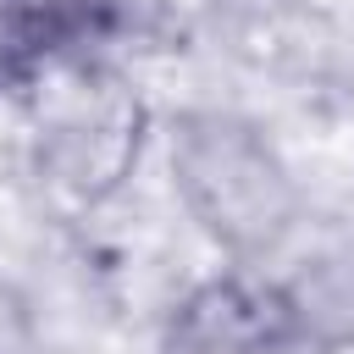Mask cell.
<instances>
[{
  "label": "cell",
  "instance_id": "6da1fadb",
  "mask_svg": "<svg viewBox=\"0 0 354 354\" xmlns=\"http://www.w3.org/2000/svg\"><path fill=\"white\" fill-rule=\"evenodd\" d=\"M171 194L232 266H266L299 227L304 194L282 149L238 111H183L166 127Z\"/></svg>",
  "mask_w": 354,
  "mask_h": 354
},
{
  "label": "cell",
  "instance_id": "7a4b0ae2",
  "mask_svg": "<svg viewBox=\"0 0 354 354\" xmlns=\"http://www.w3.org/2000/svg\"><path fill=\"white\" fill-rule=\"evenodd\" d=\"M304 332V299L266 277V266H221L188 282L160 315L166 354H293Z\"/></svg>",
  "mask_w": 354,
  "mask_h": 354
},
{
  "label": "cell",
  "instance_id": "3957f363",
  "mask_svg": "<svg viewBox=\"0 0 354 354\" xmlns=\"http://www.w3.org/2000/svg\"><path fill=\"white\" fill-rule=\"evenodd\" d=\"M105 28V0H0V94L39 88Z\"/></svg>",
  "mask_w": 354,
  "mask_h": 354
}]
</instances>
